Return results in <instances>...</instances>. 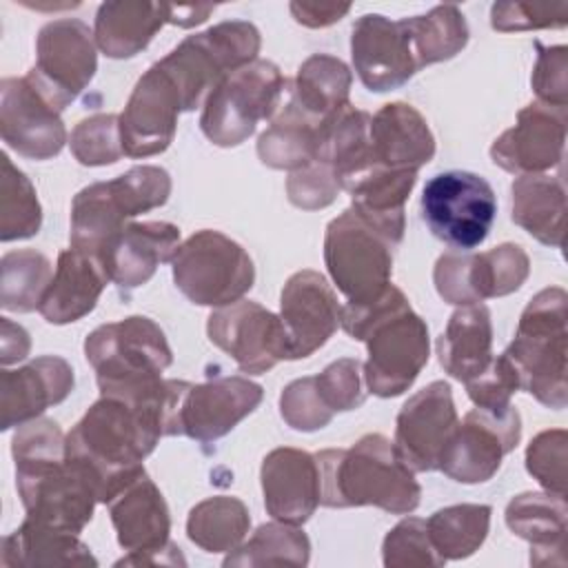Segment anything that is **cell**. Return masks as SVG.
I'll return each mask as SVG.
<instances>
[{"label":"cell","mask_w":568,"mask_h":568,"mask_svg":"<svg viewBox=\"0 0 568 568\" xmlns=\"http://www.w3.org/2000/svg\"><path fill=\"white\" fill-rule=\"evenodd\" d=\"M339 326L348 337L366 344L368 359L362 364V377L377 397L406 393L428 364V326L395 284L373 302H346Z\"/></svg>","instance_id":"1"},{"label":"cell","mask_w":568,"mask_h":568,"mask_svg":"<svg viewBox=\"0 0 568 568\" xmlns=\"http://www.w3.org/2000/svg\"><path fill=\"white\" fill-rule=\"evenodd\" d=\"M322 479L320 504L328 508L377 506L408 515L419 506L415 473L399 459L388 437L368 433L351 448H326L315 455Z\"/></svg>","instance_id":"2"},{"label":"cell","mask_w":568,"mask_h":568,"mask_svg":"<svg viewBox=\"0 0 568 568\" xmlns=\"http://www.w3.org/2000/svg\"><path fill=\"white\" fill-rule=\"evenodd\" d=\"M519 375V388L539 404L561 410L568 404V295L561 286L541 288L521 311L515 337L504 351Z\"/></svg>","instance_id":"3"},{"label":"cell","mask_w":568,"mask_h":568,"mask_svg":"<svg viewBox=\"0 0 568 568\" xmlns=\"http://www.w3.org/2000/svg\"><path fill=\"white\" fill-rule=\"evenodd\" d=\"M84 357L95 371L100 395L140 397L162 382L173 353L164 331L144 315L102 324L84 339Z\"/></svg>","instance_id":"4"},{"label":"cell","mask_w":568,"mask_h":568,"mask_svg":"<svg viewBox=\"0 0 568 568\" xmlns=\"http://www.w3.org/2000/svg\"><path fill=\"white\" fill-rule=\"evenodd\" d=\"M169 195L171 178L153 164L133 166L109 182L84 186L71 202V248L100 257L131 217L166 204Z\"/></svg>","instance_id":"5"},{"label":"cell","mask_w":568,"mask_h":568,"mask_svg":"<svg viewBox=\"0 0 568 568\" xmlns=\"http://www.w3.org/2000/svg\"><path fill=\"white\" fill-rule=\"evenodd\" d=\"M262 36L253 22L226 20L184 38L158 64L180 93L182 111L204 104L222 78L257 60Z\"/></svg>","instance_id":"6"},{"label":"cell","mask_w":568,"mask_h":568,"mask_svg":"<svg viewBox=\"0 0 568 568\" xmlns=\"http://www.w3.org/2000/svg\"><path fill=\"white\" fill-rule=\"evenodd\" d=\"M286 78L271 60H253L229 73L206 95L200 129L215 146H237L248 140L262 120L275 115Z\"/></svg>","instance_id":"7"},{"label":"cell","mask_w":568,"mask_h":568,"mask_svg":"<svg viewBox=\"0 0 568 568\" xmlns=\"http://www.w3.org/2000/svg\"><path fill=\"white\" fill-rule=\"evenodd\" d=\"M173 282L197 306H229L253 288L255 266L251 255L220 231L202 229L178 246Z\"/></svg>","instance_id":"8"},{"label":"cell","mask_w":568,"mask_h":568,"mask_svg":"<svg viewBox=\"0 0 568 568\" xmlns=\"http://www.w3.org/2000/svg\"><path fill=\"white\" fill-rule=\"evenodd\" d=\"M395 244L351 206L328 222L324 233V264L348 304L377 300L393 275Z\"/></svg>","instance_id":"9"},{"label":"cell","mask_w":568,"mask_h":568,"mask_svg":"<svg viewBox=\"0 0 568 568\" xmlns=\"http://www.w3.org/2000/svg\"><path fill=\"white\" fill-rule=\"evenodd\" d=\"M16 488L29 519L82 532L91 521L100 493L93 477L64 455L16 464Z\"/></svg>","instance_id":"10"},{"label":"cell","mask_w":568,"mask_h":568,"mask_svg":"<svg viewBox=\"0 0 568 568\" xmlns=\"http://www.w3.org/2000/svg\"><path fill=\"white\" fill-rule=\"evenodd\" d=\"M497 197L493 186L470 171L433 175L422 191V217L430 233L457 251L479 246L495 222Z\"/></svg>","instance_id":"11"},{"label":"cell","mask_w":568,"mask_h":568,"mask_svg":"<svg viewBox=\"0 0 568 568\" xmlns=\"http://www.w3.org/2000/svg\"><path fill=\"white\" fill-rule=\"evenodd\" d=\"M98 71L91 29L78 18L47 22L36 38V64L29 82L60 113L89 87Z\"/></svg>","instance_id":"12"},{"label":"cell","mask_w":568,"mask_h":568,"mask_svg":"<svg viewBox=\"0 0 568 568\" xmlns=\"http://www.w3.org/2000/svg\"><path fill=\"white\" fill-rule=\"evenodd\" d=\"M528 273V253L519 244L504 242L484 253L450 251L439 255L433 282L444 302L468 306L519 291Z\"/></svg>","instance_id":"13"},{"label":"cell","mask_w":568,"mask_h":568,"mask_svg":"<svg viewBox=\"0 0 568 568\" xmlns=\"http://www.w3.org/2000/svg\"><path fill=\"white\" fill-rule=\"evenodd\" d=\"M519 439L521 417L515 406L504 413L473 408L450 433L437 468L459 484L488 481Z\"/></svg>","instance_id":"14"},{"label":"cell","mask_w":568,"mask_h":568,"mask_svg":"<svg viewBox=\"0 0 568 568\" xmlns=\"http://www.w3.org/2000/svg\"><path fill=\"white\" fill-rule=\"evenodd\" d=\"M206 333L248 375H262L282 359H291L288 335L280 315L251 300L215 308L209 315Z\"/></svg>","instance_id":"15"},{"label":"cell","mask_w":568,"mask_h":568,"mask_svg":"<svg viewBox=\"0 0 568 568\" xmlns=\"http://www.w3.org/2000/svg\"><path fill=\"white\" fill-rule=\"evenodd\" d=\"M213 9V4H169L140 0L102 2L95 13L93 38L106 58L124 60L144 51L164 24L195 27L202 24Z\"/></svg>","instance_id":"16"},{"label":"cell","mask_w":568,"mask_h":568,"mask_svg":"<svg viewBox=\"0 0 568 568\" xmlns=\"http://www.w3.org/2000/svg\"><path fill=\"white\" fill-rule=\"evenodd\" d=\"M351 58L362 84L375 93L399 89L422 69L404 18L390 20L382 13L357 18L351 31Z\"/></svg>","instance_id":"17"},{"label":"cell","mask_w":568,"mask_h":568,"mask_svg":"<svg viewBox=\"0 0 568 568\" xmlns=\"http://www.w3.org/2000/svg\"><path fill=\"white\" fill-rule=\"evenodd\" d=\"M182 102L171 78L155 62L135 82L120 113V140L124 155L151 158L169 149L175 138Z\"/></svg>","instance_id":"18"},{"label":"cell","mask_w":568,"mask_h":568,"mask_svg":"<svg viewBox=\"0 0 568 568\" xmlns=\"http://www.w3.org/2000/svg\"><path fill=\"white\" fill-rule=\"evenodd\" d=\"M457 422L450 384L444 379L430 382L404 402L395 424V453L413 473L437 470Z\"/></svg>","instance_id":"19"},{"label":"cell","mask_w":568,"mask_h":568,"mask_svg":"<svg viewBox=\"0 0 568 568\" xmlns=\"http://www.w3.org/2000/svg\"><path fill=\"white\" fill-rule=\"evenodd\" d=\"M0 135L18 155L29 160L55 158L67 144V129L60 111L22 78L0 82Z\"/></svg>","instance_id":"20"},{"label":"cell","mask_w":568,"mask_h":568,"mask_svg":"<svg viewBox=\"0 0 568 568\" xmlns=\"http://www.w3.org/2000/svg\"><path fill=\"white\" fill-rule=\"evenodd\" d=\"M566 109L530 102L490 146V160L517 175L544 173L561 164L566 146Z\"/></svg>","instance_id":"21"},{"label":"cell","mask_w":568,"mask_h":568,"mask_svg":"<svg viewBox=\"0 0 568 568\" xmlns=\"http://www.w3.org/2000/svg\"><path fill=\"white\" fill-rule=\"evenodd\" d=\"M342 306L328 280L317 271L293 273L280 295V320L288 335L291 359H304L337 331Z\"/></svg>","instance_id":"22"},{"label":"cell","mask_w":568,"mask_h":568,"mask_svg":"<svg viewBox=\"0 0 568 568\" xmlns=\"http://www.w3.org/2000/svg\"><path fill=\"white\" fill-rule=\"evenodd\" d=\"M262 397V386L240 375L191 384L180 410V433L195 442L211 444L251 415Z\"/></svg>","instance_id":"23"},{"label":"cell","mask_w":568,"mask_h":568,"mask_svg":"<svg viewBox=\"0 0 568 568\" xmlns=\"http://www.w3.org/2000/svg\"><path fill=\"white\" fill-rule=\"evenodd\" d=\"M266 513L284 524L302 526L311 519L322 497V479L315 455L282 446L273 448L260 468Z\"/></svg>","instance_id":"24"},{"label":"cell","mask_w":568,"mask_h":568,"mask_svg":"<svg viewBox=\"0 0 568 568\" xmlns=\"http://www.w3.org/2000/svg\"><path fill=\"white\" fill-rule=\"evenodd\" d=\"M73 368L58 355H42L33 362L0 373V428L9 430L38 419L49 406L64 402L73 390Z\"/></svg>","instance_id":"25"},{"label":"cell","mask_w":568,"mask_h":568,"mask_svg":"<svg viewBox=\"0 0 568 568\" xmlns=\"http://www.w3.org/2000/svg\"><path fill=\"white\" fill-rule=\"evenodd\" d=\"M178 246L180 229L171 222H126L98 260L115 286L131 291L146 284L160 264L171 262Z\"/></svg>","instance_id":"26"},{"label":"cell","mask_w":568,"mask_h":568,"mask_svg":"<svg viewBox=\"0 0 568 568\" xmlns=\"http://www.w3.org/2000/svg\"><path fill=\"white\" fill-rule=\"evenodd\" d=\"M368 155V169L382 166L393 171H419L435 155V138L426 118L406 102L384 104L375 115H371Z\"/></svg>","instance_id":"27"},{"label":"cell","mask_w":568,"mask_h":568,"mask_svg":"<svg viewBox=\"0 0 568 568\" xmlns=\"http://www.w3.org/2000/svg\"><path fill=\"white\" fill-rule=\"evenodd\" d=\"M106 506L118 544L129 555L162 550L171 544L169 506L146 473L126 484Z\"/></svg>","instance_id":"28"},{"label":"cell","mask_w":568,"mask_h":568,"mask_svg":"<svg viewBox=\"0 0 568 568\" xmlns=\"http://www.w3.org/2000/svg\"><path fill=\"white\" fill-rule=\"evenodd\" d=\"M106 282L111 280L95 255L64 248L58 255L55 273L42 295L38 313L49 324L78 322L95 308Z\"/></svg>","instance_id":"29"},{"label":"cell","mask_w":568,"mask_h":568,"mask_svg":"<svg viewBox=\"0 0 568 568\" xmlns=\"http://www.w3.org/2000/svg\"><path fill=\"white\" fill-rule=\"evenodd\" d=\"M506 526L530 544L532 566L566 564V497L555 493H521L506 506Z\"/></svg>","instance_id":"30"},{"label":"cell","mask_w":568,"mask_h":568,"mask_svg":"<svg viewBox=\"0 0 568 568\" xmlns=\"http://www.w3.org/2000/svg\"><path fill=\"white\" fill-rule=\"evenodd\" d=\"M0 550L4 568L98 566V559L75 532L33 521L29 517H24V521L2 539Z\"/></svg>","instance_id":"31"},{"label":"cell","mask_w":568,"mask_h":568,"mask_svg":"<svg viewBox=\"0 0 568 568\" xmlns=\"http://www.w3.org/2000/svg\"><path fill=\"white\" fill-rule=\"evenodd\" d=\"M442 368L457 382L477 377L493 359V322L484 304L459 306L437 337Z\"/></svg>","instance_id":"32"},{"label":"cell","mask_w":568,"mask_h":568,"mask_svg":"<svg viewBox=\"0 0 568 568\" xmlns=\"http://www.w3.org/2000/svg\"><path fill=\"white\" fill-rule=\"evenodd\" d=\"M513 222L537 242L561 248L566 231V182L561 175L528 173L513 186Z\"/></svg>","instance_id":"33"},{"label":"cell","mask_w":568,"mask_h":568,"mask_svg":"<svg viewBox=\"0 0 568 568\" xmlns=\"http://www.w3.org/2000/svg\"><path fill=\"white\" fill-rule=\"evenodd\" d=\"M326 124L308 118L295 102H286L257 140V155L271 169L297 171L320 153Z\"/></svg>","instance_id":"34"},{"label":"cell","mask_w":568,"mask_h":568,"mask_svg":"<svg viewBox=\"0 0 568 568\" xmlns=\"http://www.w3.org/2000/svg\"><path fill=\"white\" fill-rule=\"evenodd\" d=\"M353 73L335 55L313 53L306 58L291 87V102H295L308 118L326 124L348 102Z\"/></svg>","instance_id":"35"},{"label":"cell","mask_w":568,"mask_h":568,"mask_svg":"<svg viewBox=\"0 0 568 568\" xmlns=\"http://www.w3.org/2000/svg\"><path fill=\"white\" fill-rule=\"evenodd\" d=\"M251 528V515L242 499L213 495L195 504L186 519V537L204 552L235 550Z\"/></svg>","instance_id":"36"},{"label":"cell","mask_w":568,"mask_h":568,"mask_svg":"<svg viewBox=\"0 0 568 568\" xmlns=\"http://www.w3.org/2000/svg\"><path fill=\"white\" fill-rule=\"evenodd\" d=\"M493 508L486 504H455L426 519L428 537L444 561L466 559L486 541Z\"/></svg>","instance_id":"37"},{"label":"cell","mask_w":568,"mask_h":568,"mask_svg":"<svg viewBox=\"0 0 568 568\" xmlns=\"http://www.w3.org/2000/svg\"><path fill=\"white\" fill-rule=\"evenodd\" d=\"M419 67L455 58L468 44V24L455 4H437L424 16L404 18Z\"/></svg>","instance_id":"38"},{"label":"cell","mask_w":568,"mask_h":568,"mask_svg":"<svg viewBox=\"0 0 568 568\" xmlns=\"http://www.w3.org/2000/svg\"><path fill=\"white\" fill-rule=\"evenodd\" d=\"M311 559V541L304 530L293 524H262L253 537L226 555L222 566H306Z\"/></svg>","instance_id":"39"},{"label":"cell","mask_w":568,"mask_h":568,"mask_svg":"<svg viewBox=\"0 0 568 568\" xmlns=\"http://www.w3.org/2000/svg\"><path fill=\"white\" fill-rule=\"evenodd\" d=\"M51 277L47 255L33 248L4 253L0 260V306L11 313L36 311Z\"/></svg>","instance_id":"40"},{"label":"cell","mask_w":568,"mask_h":568,"mask_svg":"<svg viewBox=\"0 0 568 568\" xmlns=\"http://www.w3.org/2000/svg\"><path fill=\"white\" fill-rule=\"evenodd\" d=\"M0 240H27L42 226V209L31 180L11 164L9 155H0Z\"/></svg>","instance_id":"41"},{"label":"cell","mask_w":568,"mask_h":568,"mask_svg":"<svg viewBox=\"0 0 568 568\" xmlns=\"http://www.w3.org/2000/svg\"><path fill=\"white\" fill-rule=\"evenodd\" d=\"M73 158L82 166H106L124 155L120 140V115L95 113L80 120L69 138Z\"/></svg>","instance_id":"42"},{"label":"cell","mask_w":568,"mask_h":568,"mask_svg":"<svg viewBox=\"0 0 568 568\" xmlns=\"http://www.w3.org/2000/svg\"><path fill=\"white\" fill-rule=\"evenodd\" d=\"M382 561L386 568H439L446 564L428 537L426 519L419 517H406L386 532Z\"/></svg>","instance_id":"43"},{"label":"cell","mask_w":568,"mask_h":568,"mask_svg":"<svg viewBox=\"0 0 568 568\" xmlns=\"http://www.w3.org/2000/svg\"><path fill=\"white\" fill-rule=\"evenodd\" d=\"M362 379V362L357 357L335 359L322 373L313 375L315 390L333 415L355 410L364 404L366 390Z\"/></svg>","instance_id":"44"},{"label":"cell","mask_w":568,"mask_h":568,"mask_svg":"<svg viewBox=\"0 0 568 568\" xmlns=\"http://www.w3.org/2000/svg\"><path fill=\"white\" fill-rule=\"evenodd\" d=\"M566 459H568V433L564 428H550L535 435L526 448V470L555 495L566 497Z\"/></svg>","instance_id":"45"},{"label":"cell","mask_w":568,"mask_h":568,"mask_svg":"<svg viewBox=\"0 0 568 568\" xmlns=\"http://www.w3.org/2000/svg\"><path fill=\"white\" fill-rule=\"evenodd\" d=\"M519 390V375L506 353L490 359V364L466 382V393L477 408L504 413L508 410L513 393Z\"/></svg>","instance_id":"46"},{"label":"cell","mask_w":568,"mask_h":568,"mask_svg":"<svg viewBox=\"0 0 568 568\" xmlns=\"http://www.w3.org/2000/svg\"><path fill=\"white\" fill-rule=\"evenodd\" d=\"M339 189L335 171L320 158L297 171H291L286 180V195L291 204L304 211H317L333 204Z\"/></svg>","instance_id":"47"},{"label":"cell","mask_w":568,"mask_h":568,"mask_svg":"<svg viewBox=\"0 0 568 568\" xmlns=\"http://www.w3.org/2000/svg\"><path fill=\"white\" fill-rule=\"evenodd\" d=\"M280 415L293 428L302 433H313L324 428L335 415L322 404L313 375L293 379L284 386L280 395Z\"/></svg>","instance_id":"48"},{"label":"cell","mask_w":568,"mask_h":568,"mask_svg":"<svg viewBox=\"0 0 568 568\" xmlns=\"http://www.w3.org/2000/svg\"><path fill=\"white\" fill-rule=\"evenodd\" d=\"M568 22V4H530V2H495L490 7V27L501 33L530 29H559Z\"/></svg>","instance_id":"49"},{"label":"cell","mask_w":568,"mask_h":568,"mask_svg":"<svg viewBox=\"0 0 568 568\" xmlns=\"http://www.w3.org/2000/svg\"><path fill=\"white\" fill-rule=\"evenodd\" d=\"M537 60L532 67L530 84L541 104L561 106L568 104V49L564 44L544 47L535 42Z\"/></svg>","instance_id":"50"},{"label":"cell","mask_w":568,"mask_h":568,"mask_svg":"<svg viewBox=\"0 0 568 568\" xmlns=\"http://www.w3.org/2000/svg\"><path fill=\"white\" fill-rule=\"evenodd\" d=\"M351 11V4H331V2H291V13L295 22L322 29L328 24H335Z\"/></svg>","instance_id":"51"},{"label":"cell","mask_w":568,"mask_h":568,"mask_svg":"<svg viewBox=\"0 0 568 568\" xmlns=\"http://www.w3.org/2000/svg\"><path fill=\"white\" fill-rule=\"evenodd\" d=\"M0 326H2V333H0V362L2 366H9L13 362H20L29 355L31 351V339H29V333L20 326V324H13L9 317H0Z\"/></svg>","instance_id":"52"},{"label":"cell","mask_w":568,"mask_h":568,"mask_svg":"<svg viewBox=\"0 0 568 568\" xmlns=\"http://www.w3.org/2000/svg\"><path fill=\"white\" fill-rule=\"evenodd\" d=\"M184 566V557L175 544H169L162 550L144 552V555H126L115 561V566Z\"/></svg>","instance_id":"53"}]
</instances>
